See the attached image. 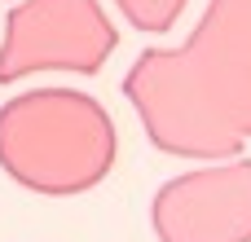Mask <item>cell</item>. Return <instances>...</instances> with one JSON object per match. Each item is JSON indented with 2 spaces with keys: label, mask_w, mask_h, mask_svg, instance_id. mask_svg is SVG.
Wrapping results in <instances>:
<instances>
[{
  "label": "cell",
  "mask_w": 251,
  "mask_h": 242,
  "mask_svg": "<svg viewBox=\"0 0 251 242\" xmlns=\"http://www.w3.org/2000/svg\"><path fill=\"white\" fill-rule=\"evenodd\" d=\"M128 97L159 150L238 159L251 141V0H212L181 48L141 53Z\"/></svg>",
  "instance_id": "6da1fadb"
},
{
  "label": "cell",
  "mask_w": 251,
  "mask_h": 242,
  "mask_svg": "<svg viewBox=\"0 0 251 242\" xmlns=\"http://www.w3.org/2000/svg\"><path fill=\"white\" fill-rule=\"evenodd\" d=\"M159 242H251V159H216L154 194Z\"/></svg>",
  "instance_id": "7a4b0ae2"
},
{
  "label": "cell",
  "mask_w": 251,
  "mask_h": 242,
  "mask_svg": "<svg viewBox=\"0 0 251 242\" xmlns=\"http://www.w3.org/2000/svg\"><path fill=\"white\" fill-rule=\"evenodd\" d=\"M119 4H124V13H128L141 31H168V26L185 13L190 0H119Z\"/></svg>",
  "instance_id": "3957f363"
}]
</instances>
